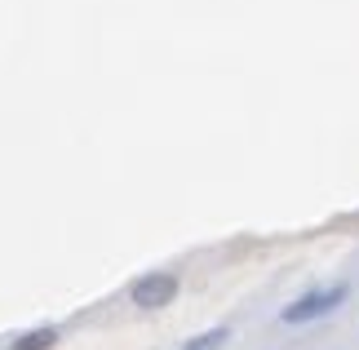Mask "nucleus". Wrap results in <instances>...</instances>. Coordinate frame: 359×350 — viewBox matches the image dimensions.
I'll use <instances>...</instances> for the list:
<instances>
[{"mask_svg":"<svg viewBox=\"0 0 359 350\" xmlns=\"http://www.w3.org/2000/svg\"><path fill=\"white\" fill-rule=\"evenodd\" d=\"M351 297L346 284H333V288H315L306 297H297L293 306H284V324H306V319H320V315H333L341 302Z\"/></svg>","mask_w":359,"mask_h":350,"instance_id":"1","label":"nucleus"},{"mask_svg":"<svg viewBox=\"0 0 359 350\" xmlns=\"http://www.w3.org/2000/svg\"><path fill=\"white\" fill-rule=\"evenodd\" d=\"M129 297H133V306H142V311H160V306H169L177 297V275L173 271H151L142 279H133Z\"/></svg>","mask_w":359,"mask_h":350,"instance_id":"2","label":"nucleus"},{"mask_svg":"<svg viewBox=\"0 0 359 350\" xmlns=\"http://www.w3.org/2000/svg\"><path fill=\"white\" fill-rule=\"evenodd\" d=\"M53 342H58V328H32V332H22L9 350H49Z\"/></svg>","mask_w":359,"mask_h":350,"instance_id":"3","label":"nucleus"},{"mask_svg":"<svg viewBox=\"0 0 359 350\" xmlns=\"http://www.w3.org/2000/svg\"><path fill=\"white\" fill-rule=\"evenodd\" d=\"M222 342H226V328H213V332H200L196 342H187L182 350H222Z\"/></svg>","mask_w":359,"mask_h":350,"instance_id":"4","label":"nucleus"}]
</instances>
